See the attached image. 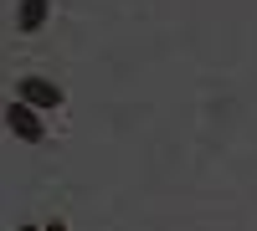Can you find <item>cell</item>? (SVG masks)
Returning <instances> with one entry per match:
<instances>
[{
    "label": "cell",
    "mask_w": 257,
    "mask_h": 231,
    "mask_svg": "<svg viewBox=\"0 0 257 231\" xmlns=\"http://www.w3.org/2000/svg\"><path fill=\"white\" fill-rule=\"evenodd\" d=\"M16 231H41V226H16Z\"/></svg>",
    "instance_id": "5b68a950"
},
{
    "label": "cell",
    "mask_w": 257,
    "mask_h": 231,
    "mask_svg": "<svg viewBox=\"0 0 257 231\" xmlns=\"http://www.w3.org/2000/svg\"><path fill=\"white\" fill-rule=\"evenodd\" d=\"M6 129H11L16 139H26V144H41V139H47V123H41V113L31 108V103H11V108H6Z\"/></svg>",
    "instance_id": "6da1fadb"
},
{
    "label": "cell",
    "mask_w": 257,
    "mask_h": 231,
    "mask_svg": "<svg viewBox=\"0 0 257 231\" xmlns=\"http://www.w3.org/2000/svg\"><path fill=\"white\" fill-rule=\"evenodd\" d=\"M21 103H31L36 113H57L62 108V88L47 77H21Z\"/></svg>",
    "instance_id": "7a4b0ae2"
},
{
    "label": "cell",
    "mask_w": 257,
    "mask_h": 231,
    "mask_svg": "<svg viewBox=\"0 0 257 231\" xmlns=\"http://www.w3.org/2000/svg\"><path fill=\"white\" fill-rule=\"evenodd\" d=\"M41 231H67V226H62V221H47V226H41Z\"/></svg>",
    "instance_id": "277c9868"
},
{
    "label": "cell",
    "mask_w": 257,
    "mask_h": 231,
    "mask_svg": "<svg viewBox=\"0 0 257 231\" xmlns=\"http://www.w3.org/2000/svg\"><path fill=\"white\" fill-rule=\"evenodd\" d=\"M47 16H52V0H21V11H16V26L21 31H41V26H47Z\"/></svg>",
    "instance_id": "3957f363"
}]
</instances>
